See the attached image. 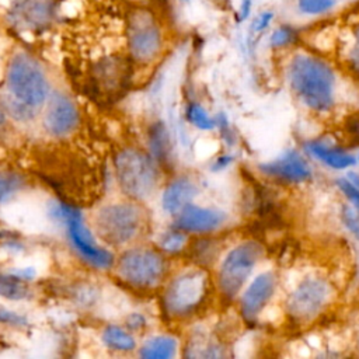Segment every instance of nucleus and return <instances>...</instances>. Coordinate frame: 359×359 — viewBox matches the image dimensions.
<instances>
[{"mask_svg": "<svg viewBox=\"0 0 359 359\" xmlns=\"http://www.w3.org/2000/svg\"><path fill=\"white\" fill-rule=\"evenodd\" d=\"M4 122H6V111H4V108L0 105V128L4 125Z\"/></svg>", "mask_w": 359, "mask_h": 359, "instance_id": "obj_34", "label": "nucleus"}, {"mask_svg": "<svg viewBox=\"0 0 359 359\" xmlns=\"http://www.w3.org/2000/svg\"><path fill=\"white\" fill-rule=\"evenodd\" d=\"M21 6L25 21L32 24H41L49 13L48 3L45 0H25Z\"/></svg>", "mask_w": 359, "mask_h": 359, "instance_id": "obj_23", "label": "nucleus"}, {"mask_svg": "<svg viewBox=\"0 0 359 359\" xmlns=\"http://www.w3.org/2000/svg\"><path fill=\"white\" fill-rule=\"evenodd\" d=\"M79 123V111L74 102L62 93H55L49 97L43 126L46 132L56 137L70 135Z\"/></svg>", "mask_w": 359, "mask_h": 359, "instance_id": "obj_12", "label": "nucleus"}, {"mask_svg": "<svg viewBox=\"0 0 359 359\" xmlns=\"http://www.w3.org/2000/svg\"><path fill=\"white\" fill-rule=\"evenodd\" d=\"M161 48L158 28L149 17H137L129 28V49L139 62L151 60Z\"/></svg>", "mask_w": 359, "mask_h": 359, "instance_id": "obj_14", "label": "nucleus"}, {"mask_svg": "<svg viewBox=\"0 0 359 359\" xmlns=\"http://www.w3.org/2000/svg\"><path fill=\"white\" fill-rule=\"evenodd\" d=\"M341 220L348 233L359 243V212L351 205H344L341 209Z\"/></svg>", "mask_w": 359, "mask_h": 359, "instance_id": "obj_28", "label": "nucleus"}, {"mask_svg": "<svg viewBox=\"0 0 359 359\" xmlns=\"http://www.w3.org/2000/svg\"><path fill=\"white\" fill-rule=\"evenodd\" d=\"M185 114L187 119L201 130H212L216 128V118H213L199 102H189Z\"/></svg>", "mask_w": 359, "mask_h": 359, "instance_id": "obj_21", "label": "nucleus"}, {"mask_svg": "<svg viewBox=\"0 0 359 359\" xmlns=\"http://www.w3.org/2000/svg\"><path fill=\"white\" fill-rule=\"evenodd\" d=\"M335 185L338 187L344 198L351 202V206L359 212V187L355 185L348 177L337 178Z\"/></svg>", "mask_w": 359, "mask_h": 359, "instance_id": "obj_29", "label": "nucleus"}, {"mask_svg": "<svg viewBox=\"0 0 359 359\" xmlns=\"http://www.w3.org/2000/svg\"><path fill=\"white\" fill-rule=\"evenodd\" d=\"M170 150H171V144H170L168 133L164 125L158 122L151 128V132H150V151L154 156L153 158L168 160Z\"/></svg>", "mask_w": 359, "mask_h": 359, "instance_id": "obj_19", "label": "nucleus"}, {"mask_svg": "<svg viewBox=\"0 0 359 359\" xmlns=\"http://www.w3.org/2000/svg\"><path fill=\"white\" fill-rule=\"evenodd\" d=\"M177 339L171 335H157L147 339L140 348V356L144 359H170L177 352Z\"/></svg>", "mask_w": 359, "mask_h": 359, "instance_id": "obj_17", "label": "nucleus"}, {"mask_svg": "<svg viewBox=\"0 0 359 359\" xmlns=\"http://www.w3.org/2000/svg\"><path fill=\"white\" fill-rule=\"evenodd\" d=\"M258 171L269 180L289 185L309 182L314 175L313 167L306 156L296 149H289L278 157L261 163Z\"/></svg>", "mask_w": 359, "mask_h": 359, "instance_id": "obj_11", "label": "nucleus"}, {"mask_svg": "<svg viewBox=\"0 0 359 359\" xmlns=\"http://www.w3.org/2000/svg\"><path fill=\"white\" fill-rule=\"evenodd\" d=\"M296 39V31L289 25H282L275 28L268 39V43L272 49H283L293 43Z\"/></svg>", "mask_w": 359, "mask_h": 359, "instance_id": "obj_26", "label": "nucleus"}, {"mask_svg": "<svg viewBox=\"0 0 359 359\" xmlns=\"http://www.w3.org/2000/svg\"><path fill=\"white\" fill-rule=\"evenodd\" d=\"M358 346H359V331H358Z\"/></svg>", "mask_w": 359, "mask_h": 359, "instance_id": "obj_35", "label": "nucleus"}, {"mask_svg": "<svg viewBox=\"0 0 359 359\" xmlns=\"http://www.w3.org/2000/svg\"><path fill=\"white\" fill-rule=\"evenodd\" d=\"M102 342L108 349L129 352L136 348L135 338L119 325H108L102 332Z\"/></svg>", "mask_w": 359, "mask_h": 359, "instance_id": "obj_18", "label": "nucleus"}, {"mask_svg": "<svg viewBox=\"0 0 359 359\" xmlns=\"http://www.w3.org/2000/svg\"><path fill=\"white\" fill-rule=\"evenodd\" d=\"M8 95L38 111L49 98V83L39 63L27 53H17L8 63Z\"/></svg>", "mask_w": 359, "mask_h": 359, "instance_id": "obj_3", "label": "nucleus"}, {"mask_svg": "<svg viewBox=\"0 0 359 359\" xmlns=\"http://www.w3.org/2000/svg\"><path fill=\"white\" fill-rule=\"evenodd\" d=\"M144 324H146V320H144V317H143L142 314H139V313H133V314H130V316L128 317V327H129L130 330H139V328H142Z\"/></svg>", "mask_w": 359, "mask_h": 359, "instance_id": "obj_31", "label": "nucleus"}, {"mask_svg": "<svg viewBox=\"0 0 359 359\" xmlns=\"http://www.w3.org/2000/svg\"><path fill=\"white\" fill-rule=\"evenodd\" d=\"M264 255L265 248L257 240H244L231 247L222 258L216 275L220 296L226 300L237 299Z\"/></svg>", "mask_w": 359, "mask_h": 359, "instance_id": "obj_2", "label": "nucleus"}, {"mask_svg": "<svg viewBox=\"0 0 359 359\" xmlns=\"http://www.w3.org/2000/svg\"><path fill=\"white\" fill-rule=\"evenodd\" d=\"M356 160H358V161H359V153H358V156H356Z\"/></svg>", "mask_w": 359, "mask_h": 359, "instance_id": "obj_36", "label": "nucleus"}, {"mask_svg": "<svg viewBox=\"0 0 359 359\" xmlns=\"http://www.w3.org/2000/svg\"><path fill=\"white\" fill-rule=\"evenodd\" d=\"M116 271L128 285L137 289H151L163 282L167 264L158 251L147 247H133L121 255Z\"/></svg>", "mask_w": 359, "mask_h": 359, "instance_id": "obj_8", "label": "nucleus"}, {"mask_svg": "<svg viewBox=\"0 0 359 359\" xmlns=\"http://www.w3.org/2000/svg\"><path fill=\"white\" fill-rule=\"evenodd\" d=\"M22 187V178L14 172L0 171V202H4Z\"/></svg>", "mask_w": 359, "mask_h": 359, "instance_id": "obj_27", "label": "nucleus"}, {"mask_svg": "<svg viewBox=\"0 0 359 359\" xmlns=\"http://www.w3.org/2000/svg\"><path fill=\"white\" fill-rule=\"evenodd\" d=\"M278 289V275L273 269H265L248 280L238 296V310L241 317L255 321L271 303Z\"/></svg>", "mask_w": 359, "mask_h": 359, "instance_id": "obj_10", "label": "nucleus"}, {"mask_svg": "<svg viewBox=\"0 0 359 359\" xmlns=\"http://www.w3.org/2000/svg\"><path fill=\"white\" fill-rule=\"evenodd\" d=\"M285 77L292 94L310 112L324 115L337 104V73L330 63L309 52H297L286 63Z\"/></svg>", "mask_w": 359, "mask_h": 359, "instance_id": "obj_1", "label": "nucleus"}, {"mask_svg": "<svg viewBox=\"0 0 359 359\" xmlns=\"http://www.w3.org/2000/svg\"><path fill=\"white\" fill-rule=\"evenodd\" d=\"M231 161H233V157L230 154H223L216 158V161L213 164V170H223V168L229 167L231 164Z\"/></svg>", "mask_w": 359, "mask_h": 359, "instance_id": "obj_32", "label": "nucleus"}, {"mask_svg": "<svg viewBox=\"0 0 359 359\" xmlns=\"http://www.w3.org/2000/svg\"><path fill=\"white\" fill-rule=\"evenodd\" d=\"M100 238L111 245H125L136 240L144 226L142 209L129 202L102 206L94 217Z\"/></svg>", "mask_w": 359, "mask_h": 359, "instance_id": "obj_7", "label": "nucleus"}, {"mask_svg": "<svg viewBox=\"0 0 359 359\" xmlns=\"http://www.w3.org/2000/svg\"><path fill=\"white\" fill-rule=\"evenodd\" d=\"M272 20H273V11L266 10V11L259 13V14L252 20V22H251V25H250V35H251V38H252V36L257 38L258 35H261L262 32H265V31L269 28Z\"/></svg>", "mask_w": 359, "mask_h": 359, "instance_id": "obj_30", "label": "nucleus"}, {"mask_svg": "<svg viewBox=\"0 0 359 359\" xmlns=\"http://www.w3.org/2000/svg\"><path fill=\"white\" fill-rule=\"evenodd\" d=\"M339 0H297L296 7L300 14L307 17H321L338 6Z\"/></svg>", "mask_w": 359, "mask_h": 359, "instance_id": "obj_22", "label": "nucleus"}, {"mask_svg": "<svg viewBox=\"0 0 359 359\" xmlns=\"http://www.w3.org/2000/svg\"><path fill=\"white\" fill-rule=\"evenodd\" d=\"M209 293V275L203 268H188L171 279L163 293L165 313L185 318L198 311Z\"/></svg>", "mask_w": 359, "mask_h": 359, "instance_id": "obj_4", "label": "nucleus"}, {"mask_svg": "<svg viewBox=\"0 0 359 359\" xmlns=\"http://www.w3.org/2000/svg\"><path fill=\"white\" fill-rule=\"evenodd\" d=\"M251 7H252V0H241V4H240V20L241 21H244L250 17Z\"/></svg>", "mask_w": 359, "mask_h": 359, "instance_id": "obj_33", "label": "nucleus"}, {"mask_svg": "<svg viewBox=\"0 0 359 359\" xmlns=\"http://www.w3.org/2000/svg\"><path fill=\"white\" fill-rule=\"evenodd\" d=\"M303 149L311 158L337 171L349 170L358 161L356 157L346 149L324 139H310L304 143Z\"/></svg>", "mask_w": 359, "mask_h": 359, "instance_id": "obj_15", "label": "nucleus"}, {"mask_svg": "<svg viewBox=\"0 0 359 359\" xmlns=\"http://www.w3.org/2000/svg\"><path fill=\"white\" fill-rule=\"evenodd\" d=\"M115 172L119 188L139 201L149 198L158 182L153 158L137 149H125L116 154Z\"/></svg>", "mask_w": 359, "mask_h": 359, "instance_id": "obj_6", "label": "nucleus"}, {"mask_svg": "<svg viewBox=\"0 0 359 359\" xmlns=\"http://www.w3.org/2000/svg\"><path fill=\"white\" fill-rule=\"evenodd\" d=\"M345 60L351 70L359 73V24L351 29L345 45Z\"/></svg>", "mask_w": 359, "mask_h": 359, "instance_id": "obj_25", "label": "nucleus"}, {"mask_svg": "<svg viewBox=\"0 0 359 359\" xmlns=\"http://www.w3.org/2000/svg\"><path fill=\"white\" fill-rule=\"evenodd\" d=\"M160 248L167 252H178L184 250L187 245V233L180 229H172L161 234L160 237Z\"/></svg>", "mask_w": 359, "mask_h": 359, "instance_id": "obj_24", "label": "nucleus"}, {"mask_svg": "<svg viewBox=\"0 0 359 359\" xmlns=\"http://www.w3.org/2000/svg\"><path fill=\"white\" fill-rule=\"evenodd\" d=\"M198 194V188L192 180L181 177L171 181L161 196V206L165 213L177 216L187 205L192 203Z\"/></svg>", "mask_w": 359, "mask_h": 359, "instance_id": "obj_16", "label": "nucleus"}, {"mask_svg": "<svg viewBox=\"0 0 359 359\" xmlns=\"http://www.w3.org/2000/svg\"><path fill=\"white\" fill-rule=\"evenodd\" d=\"M52 215L65 223L69 240L81 258L100 269L112 266L114 255L107 248L97 244L95 236L86 226L83 216L77 209L65 203H56L52 209Z\"/></svg>", "mask_w": 359, "mask_h": 359, "instance_id": "obj_9", "label": "nucleus"}, {"mask_svg": "<svg viewBox=\"0 0 359 359\" xmlns=\"http://www.w3.org/2000/svg\"><path fill=\"white\" fill-rule=\"evenodd\" d=\"M227 220V215L215 208L187 205L175 216V227L194 234H208L219 230Z\"/></svg>", "mask_w": 359, "mask_h": 359, "instance_id": "obj_13", "label": "nucleus"}, {"mask_svg": "<svg viewBox=\"0 0 359 359\" xmlns=\"http://www.w3.org/2000/svg\"><path fill=\"white\" fill-rule=\"evenodd\" d=\"M332 296L334 287L328 279L321 275H307L289 292L285 311L293 323L309 324L323 316Z\"/></svg>", "mask_w": 359, "mask_h": 359, "instance_id": "obj_5", "label": "nucleus"}, {"mask_svg": "<svg viewBox=\"0 0 359 359\" xmlns=\"http://www.w3.org/2000/svg\"><path fill=\"white\" fill-rule=\"evenodd\" d=\"M0 296L10 300H21L28 296V286L18 276L0 275Z\"/></svg>", "mask_w": 359, "mask_h": 359, "instance_id": "obj_20", "label": "nucleus"}]
</instances>
